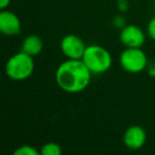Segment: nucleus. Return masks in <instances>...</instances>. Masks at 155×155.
<instances>
[{"mask_svg": "<svg viewBox=\"0 0 155 155\" xmlns=\"http://www.w3.org/2000/svg\"><path fill=\"white\" fill-rule=\"evenodd\" d=\"M91 74L82 60H67L60 65L55 72L58 87L66 93H81L88 87Z\"/></svg>", "mask_w": 155, "mask_h": 155, "instance_id": "1", "label": "nucleus"}, {"mask_svg": "<svg viewBox=\"0 0 155 155\" xmlns=\"http://www.w3.org/2000/svg\"><path fill=\"white\" fill-rule=\"evenodd\" d=\"M82 61L94 74L105 72L110 68L113 64L110 53L105 48L99 45L87 46L83 54Z\"/></svg>", "mask_w": 155, "mask_h": 155, "instance_id": "2", "label": "nucleus"}, {"mask_svg": "<svg viewBox=\"0 0 155 155\" xmlns=\"http://www.w3.org/2000/svg\"><path fill=\"white\" fill-rule=\"evenodd\" d=\"M34 71L33 56L21 51L14 54L5 64V73L14 81H24Z\"/></svg>", "mask_w": 155, "mask_h": 155, "instance_id": "3", "label": "nucleus"}, {"mask_svg": "<svg viewBox=\"0 0 155 155\" xmlns=\"http://www.w3.org/2000/svg\"><path fill=\"white\" fill-rule=\"evenodd\" d=\"M148 58L141 48H127L120 55L121 66L131 73H138L147 66Z\"/></svg>", "mask_w": 155, "mask_h": 155, "instance_id": "4", "label": "nucleus"}, {"mask_svg": "<svg viewBox=\"0 0 155 155\" xmlns=\"http://www.w3.org/2000/svg\"><path fill=\"white\" fill-rule=\"evenodd\" d=\"M87 46L79 36L68 34L61 41V49L64 55L69 60H82Z\"/></svg>", "mask_w": 155, "mask_h": 155, "instance_id": "5", "label": "nucleus"}, {"mask_svg": "<svg viewBox=\"0 0 155 155\" xmlns=\"http://www.w3.org/2000/svg\"><path fill=\"white\" fill-rule=\"evenodd\" d=\"M120 41L127 48H141L146 41V36L139 27L127 25L121 29Z\"/></svg>", "mask_w": 155, "mask_h": 155, "instance_id": "6", "label": "nucleus"}, {"mask_svg": "<svg viewBox=\"0 0 155 155\" xmlns=\"http://www.w3.org/2000/svg\"><path fill=\"white\" fill-rule=\"evenodd\" d=\"M0 31L8 36L19 35L21 32V24L16 14L10 11L0 13Z\"/></svg>", "mask_w": 155, "mask_h": 155, "instance_id": "7", "label": "nucleus"}, {"mask_svg": "<svg viewBox=\"0 0 155 155\" xmlns=\"http://www.w3.org/2000/svg\"><path fill=\"white\" fill-rule=\"evenodd\" d=\"M147 134L143 127L139 125H132L125 131L123 135V142L125 147L131 150H138L146 143Z\"/></svg>", "mask_w": 155, "mask_h": 155, "instance_id": "8", "label": "nucleus"}, {"mask_svg": "<svg viewBox=\"0 0 155 155\" xmlns=\"http://www.w3.org/2000/svg\"><path fill=\"white\" fill-rule=\"evenodd\" d=\"M44 43L37 35H29L22 41V51L31 56H36L41 52Z\"/></svg>", "mask_w": 155, "mask_h": 155, "instance_id": "9", "label": "nucleus"}, {"mask_svg": "<svg viewBox=\"0 0 155 155\" xmlns=\"http://www.w3.org/2000/svg\"><path fill=\"white\" fill-rule=\"evenodd\" d=\"M41 154L43 155H61L62 154V149L60 144L55 142H48L44 144L41 150Z\"/></svg>", "mask_w": 155, "mask_h": 155, "instance_id": "10", "label": "nucleus"}, {"mask_svg": "<svg viewBox=\"0 0 155 155\" xmlns=\"http://www.w3.org/2000/svg\"><path fill=\"white\" fill-rule=\"evenodd\" d=\"M41 152L31 146H21L14 151V155H38Z\"/></svg>", "mask_w": 155, "mask_h": 155, "instance_id": "11", "label": "nucleus"}, {"mask_svg": "<svg viewBox=\"0 0 155 155\" xmlns=\"http://www.w3.org/2000/svg\"><path fill=\"white\" fill-rule=\"evenodd\" d=\"M148 34L151 38L155 41V17L152 18L148 25Z\"/></svg>", "mask_w": 155, "mask_h": 155, "instance_id": "12", "label": "nucleus"}, {"mask_svg": "<svg viewBox=\"0 0 155 155\" xmlns=\"http://www.w3.org/2000/svg\"><path fill=\"white\" fill-rule=\"evenodd\" d=\"M113 24H114V26L116 27V28H118V29H123L125 26H127V25H125L124 18H123L122 16H120V15H118V16H116V17H115Z\"/></svg>", "mask_w": 155, "mask_h": 155, "instance_id": "13", "label": "nucleus"}, {"mask_svg": "<svg viewBox=\"0 0 155 155\" xmlns=\"http://www.w3.org/2000/svg\"><path fill=\"white\" fill-rule=\"evenodd\" d=\"M117 7L121 13H124L129 9V0H118L117 1Z\"/></svg>", "mask_w": 155, "mask_h": 155, "instance_id": "14", "label": "nucleus"}, {"mask_svg": "<svg viewBox=\"0 0 155 155\" xmlns=\"http://www.w3.org/2000/svg\"><path fill=\"white\" fill-rule=\"evenodd\" d=\"M11 0H0V8L2 10H5L7 7H9Z\"/></svg>", "mask_w": 155, "mask_h": 155, "instance_id": "15", "label": "nucleus"}, {"mask_svg": "<svg viewBox=\"0 0 155 155\" xmlns=\"http://www.w3.org/2000/svg\"><path fill=\"white\" fill-rule=\"evenodd\" d=\"M149 74L155 77V64H154V67H153L152 69H150V71H149Z\"/></svg>", "mask_w": 155, "mask_h": 155, "instance_id": "16", "label": "nucleus"}]
</instances>
